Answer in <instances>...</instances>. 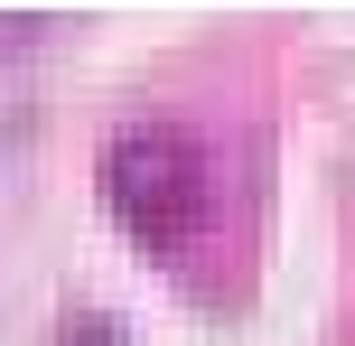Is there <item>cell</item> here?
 <instances>
[{
  "mask_svg": "<svg viewBox=\"0 0 355 346\" xmlns=\"http://www.w3.org/2000/svg\"><path fill=\"white\" fill-rule=\"evenodd\" d=\"M103 197L150 253H178L206 216V187H196V150L178 131H122L103 150Z\"/></svg>",
  "mask_w": 355,
  "mask_h": 346,
  "instance_id": "6da1fadb",
  "label": "cell"
}]
</instances>
